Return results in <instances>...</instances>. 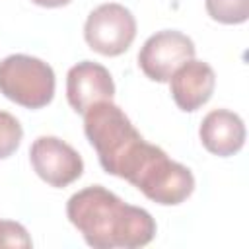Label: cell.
<instances>
[{"label": "cell", "instance_id": "1", "mask_svg": "<svg viewBox=\"0 0 249 249\" xmlns=\"http://www.w3.org/2000/svg\"><path fill=\"white\" fill-rule=\"evenodd\" d=\"M84 132L105 173L126 179L146 198L161 206L185 202L195 191L191 169L154 144H148L124 111L99 101L84 113Z\"/></svg>", "mask_w": 249, "mask_h": 249}, {"label": "cell", "instance_id": "2", "mask_svg": "<svg viewBox=\"0 0 249 249\" xmlns=\"http://www.w3.org/2000/svg\"><path fill=\"white\" fill-rule=\"evenodd\" d=\"M70 224L93 249H136L156 237V220L101 185L74 193L66 202Z\"/></svg>", "mask_w": 249, "mask_h": 249}, {"label": "cell", "instance_id": "3", "mask_svg": "<svg viewBox=\"0 0 249 249\" xmlns=\"http://www.w3.org/2000/svg\"><path fill=\"white\" fill-rule=\"evenodd\" d=\"M54 70L31 54H10L0 60V93L10 101L41 109L54 97Z\"/></svg>", "mask_w": 249, "mask_h": 249}, {"label": "cell", "instance_id": "4", "mask_svg": "<svg viewBox=\"0 0 249 249\" xmlns=\"http://www.w3.org/2000/svg\"><path fill=\"white\" fill-rule=\"evenodd\" d=\"M136 37V19L128 8L105 2L89 12L84 25V39L91 51L103 56H119Z\"/></svg>", "mask_w": 249, "mask_h": 249}, {"label": "cell", "instance_id": "5", "mask_svg": "<svg viewBox=\"0 0 249 249\" xmlns=\"http://www.w3.org/2000/svg\"><path fill=\"white\" fill-rule=\"evenodd\" d=\"M195 53L196 49L189 35L177 29H161L144 41L138 53V66L146 78L163 84L181 64L195 58Z\"/></svg>", "mask_w": 249, "mask_h": 249}, {"label": "cell", "instance_id": "6", "mask_svg": "<svg viewBox=\"0 0 249 249\" xmlns=\"http://www.w3.org/2000/svg\"><path fill=\"white\" fill-rule=\"evenodd\" d=\"M29 160L35 173L51 187L62 189L84 173L82 156L58 136H39L29 148Z\"/></svg>", "mask_w": 249, "mask_h": 249}, {"label": "cell", "instance_id": "7", "mask_svg": "<svg viewBox=\"0 0 249 249\" xmlns=\"http://www.w3.org/2000/svg\"><path fill=\"white\" fill-rule=\"evenodd\" d=\"M113 95L115 84L103 64L93 60H82L68 70L66 99L76 113L84 115L91 105L99 101H111Z\"/></svg>", "mask_w": 249, "mask_h": 249}, {"label": "cell", "instance_id": "8", "mask_svg": "<svg viewBox=\"0 0 249 249\" xmlns=\"http://www.w3.org/2000/svg\"><path fill=\"white\" fill-rule=\"evenodd\" d=\"M216 76L208 62L191 58L181 64L173 76L169 78V89L175 105L185 111L193 113L200 109L214 93Z\"/></svg>", "mask_w": 249, "mask_h": 249}, {"label": "cell", "instance_id": "9", "mask_svg": "<svg viewBox=\"0 0 249 249\" xmlns=\"http://www.w3.org/2000/svg\"><path fill=\"white\" fill-rule=\"evenodd\" d=\"M202 146L220 158L237 154L245 144V124L243 119L228 109L210 111L198 128Z\"/></svg>", "mask_w": 249, "mask_h": 249}, {"label": "cell", "instance_id": "10", "mask_svg": "<svg viewBox=\"0 0 249 249\" xmlns=\"http://www.w3.org/2000/svg\"><path fill=\"white\" fill-rule=\"evenodd\" d=\"M206 12L214 21L235 25L249 18V0H204Z\"/></svg>", "mask_w": 249, "mask_h": 249}, {"label": "cell", "instance_id": "11", "mask_svg": "<svg viewBox=\"0 0 249 249\" xmlns=\"http://www.w3.org/2000/svg\"><path fill=\"white\" fill-rule=\"evenodd\" d=\"M23 128L19 121L8 111H0V160L10 158L19 148Z\"/></svg>", "mask_w": 249, "mask_h": 249}, {"label": "cell", "instance_id": "12", "mask_svg": "<svg viewBox=\"0 0 249 249\" xmlns=\"http://www.w3.org/2000/svg\"><path fill=\"white\" fill-rule=\"evenodd\" d=\"M33 241L27 233V230L19 222L12 220H0V247H31Z\"/></svg>", "mask_w": 249, "mask_h": 249}, {"label": "cell", "instance_id": "13", "mask_svg": "<svg viewBox=\"0 0 249 249\" xmlns=\"http://www.w3.org/2000/svg\"><path fill=\"white\" fill-rule=\"evenodd\" d=\"M31 2L37 6H43V8H60V6L70 4L72 0H31Z\"/></svg>", "mask_w": 249, "mask_h": 249}]
</instances>
